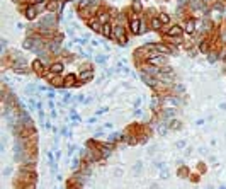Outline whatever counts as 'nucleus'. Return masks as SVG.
I'll return each instance as SVG.
<instances>
[{
    "label": "nucleus",
    "mask_w": 226,
    "mask_h": 189,
    "mask_svg": "<svg viewBox=\"0 0 226 189\" xmlns=\"http://www.w3.org/2000/svg\"><path fill=\"white\" fill-rule=\"evenodd\" d=\"M112 39H116L121 46L128 44V38H126V27L121 24H114V33H112Z\"/></svg>",
    "instance_id": "f257e3e1"
},
{
    "label": "nucleus",
    "mask_w": 226,
    "mask_h": 189,
    "mask_svg": "<svg viewBox=\"0 0 226 189\" xmlns=\"http://www.w3.org/2000/svg\"><path fill=\"white\" fill-rule=\"evenodd\" d=\"M21 9H24V15H26L29 21H34V19L38 17L39 7H38V5H34L32 2H31V4H27L26 7H21Z\"/></svg>",
    "instance_id": "f03ea898"
},
{
    "label": "nucleus",
    "mask_w": 226,
    "mask_h": 189,
    "mask_svg": "<svg viewBox=\"0 0 226 189\" xmlns=\"http://www.w3.org/2000/svg\"><path fill=\"white\" fill-rule=\"evenodd\" d=\"M184 34V27L179 26V24H174V26L167 27L165 29V36L167 38H179V36Z\"/></svg>",
    "instance_id": "7ed1b4c3"
},
{
    "label": "nucleus",
    "mask_w": 226,
    "mask_h": 189,
    "mask_svg": "<svg viewBox=\"0 0 226 189\" xmlns=\"http://www.w3.org/2000/svg\"><path fill=\"white\" fill-rule=\"evenodd\" d=\"M95 72L94 68H87V70H80V73H78V78H80L82 84H87V82H90L92 78H94Z\"/></svg>",
    "instance_id": "20e7f679"
},
{
    "label": "nucleus",
    "mask_w": 226,
    "mask_h": 189,
    "mask_svg": "<svg viewBox=\"0 0 226 189\" xmlns=\"http://www.w3.org/2000/svg\"><path fill=\"white\" fill-rule=\"evenodd\" d=\"M31 67H32V70H34L38 75H41V77H44V75L48 73V70H46V67H44V63L39 60V58L32 61V63H31Z\"/></svg>",
    "instance_id": "39448f33"
},
{
    "label": "nucleus",
    "mask_w": 226,
    "mask_h": 189,
    "mask_svg": "<svg viewBox=\"0 0 226 189\" xmlns=\"http://www.w3.org/2000/svg\"><path fill=\"white\" fill-rule=\"evenodd\" d=\"M165 61H167V58L163 55H155V56H151V58H148V61L146 63H150V65H153V67H158V68H162L163 65H165Z\"/></svg>",
    "instance_id": "423d86ee"
},
{
    "label": "nucleus",
    "mask_w": 226,
    "mask_h": 189,
    "mask_svg": "<svg viewBox=\"0 0 226 189\" xmlns=\"http://www.w3.org/2000/svg\"><path fill=\"white\" fill-rule=\"evenodd\" d=\"M87 24H89V27L92 31H95V33H102V22L99 21L97 17H89V19H87Z\"/></svg>",
    "instance_id": "0eeeda50"
},
{
    "label": "nucleus",
    "mask_w": 226,
    "mask_h": 189,
    "mask_svg": "<svg viewBox=\"0 0 226 189\" xmlns=\"http://www.w3.org/2000/svg\"><path fill=\"white\" fill-rule=\"evenodd\" d=\"M196 31H197L196 19H187V21H185V26H184V33L189 34V36H192V34H196Z\"/></svg>",
    "instance_id": "6e6552de"
},
{
    "label": "nucleus",
    "mask_w": 226,
    "mask_h": 189,
    "mask_svg": "<svg viewBox=\"0 0 226 189\" xmlns=\"http://www.w3.org/2000/svg\"><path fill=\"white\" fill-rule=\"evenodd\" d=\"M140 29H141V19L136 17V19H129V31L131 34H140Z\"/></svg>",
    "instance_id": "1a4fd4ad"
},
{
    "label": "nucleus",
    "mask_w": 226,
    "mask_h": 189,
    "mask_svg": "<svg viewBox=\"0 0 226 189\" xmlns=\"http://www.w3.org/2000/svg\"><path fill=\"white\" fill-rule=\"evenodd\" d=\"M187 7L191 12H196V14L202 12V0H189Z\"/></svg>",
    "instance_id": "9d476101"
},
{
    "label": "nucleus",
    "mask_w": 226,
    "mask_h": 189,
    "mask_svg": "<svg viewBox=\"0 0 226 189\" xmlns=\"http://www.w3.org/2000/svg\"><path fill=\"white\" fill-rule=\"evenodd\" d=\"M95 17L102 22V24H106V22H111L112 15L109 14V10H107V9H100V10L97 12V15H95Z\"/></svg>",
    "instance_id": "9b49d317"
},
{
    "label": "nucleus",
    "mask_w": 226,
    "mask_h": 189,
    "mask_svg": "<svg viewBox=\"0 0 226 189\" xmlns=\"http://www.w3.org/2000/svg\"><path fill=\"white\" fill-rule=\"evenodd\" d=\"M112 33H114V22H106L102 24V36L104 38H112Z\"/></svg>",
    "instance_id": "f8f14e48"
},
{
    "label": "nucleus",
    "mask_w": 226,
    "mask_h": 189,
    "mask_svg": "<svg viewBox=\"0 0 226 189\" xmlns=\"http://www.w3.org/2000/svg\"><path fill=\"white\" fill-rule=\"evenodd\" d=\"M63 63L61 61H53L51 65H49V72H53V73H56V75H60L61 72H63Z\"/></svg>",
    "instance_id": "ddd939ff"
},
{
    "label": "nucleus",
    "mask_w": 226,
    "mask_h": 189,
    "mask_svg": "<svg viewBox=\"0 0 226 189\" xmlns=\"http://www.w3.org/2000/svg\"><path fill=\"white\" fill-rule=\"evenodd\" d=\"M150 27L153 31H160L163 27V22L160 21V17H151L150 19Z\"/></svg>",
    "instance_id": "4468645a"
},
{
    "label": "nucleus",
    "mask_w": 226,
    "mask_h": 189,
    "mask_svg": "<svg viewBox=\"0 0 226 189\" xmlns=\"http://www.w3.org/2000/svg\"><path fill=\"white\" fill-rule=\"evenodd\" d=\"M209 41H206V39H202V41H199V44H197V50H199L202 55H209Z\"/></svg>",
    "instance_id": "2eb2a0df"
},
{
    "label": "nucleus",
    "mask_w": 226,
    "mask_h": 189,
    "mask_svg": "<svg viewBox=\"0 0 226 189\" xmlns=\"http://www.w3.org/2000/svg\"><path fill=\"white\" fill-rule=\"evenodd\" d=\"M75 78H77V75H73V73H68L66 77H65V85H75L77 82H75Z\"/></svg>",
    "instance_id": "dca6fc26"
},
{
    "label": "nucleus",
    "mask_w": 226,
    "mask_h": 189,
    "mask_svg": "<svg viewBox=\"0 0 226 189\" xmlns=\"http://www.w3.org/2000/svg\"><path fill=\"white\" fill-rule=\"evenodd\" d=\"M131 9L134 10L136 14H140L141 10H143V5H141V0H133V4H131Z\"/></svg>",
    "instance_id": "f3484780"
},
{
    "label": "nucleus",
    "mask_w": 226,
    "mask_h": 189,
    "mask_svg": "<svg viewBox=\"0 0 226 189\" xmlns=\"http://www.w3.org/2000/svg\"><path fill=\"white\" fill-rule=\"evenodd\" d=\"M218 60H219L218 53H216V51H209V56H207V61H209V63H216Z\"/></svg>",
    "instance_id": "a211bd4d"
},
{
    "label": "nucleus",
    "mask_w": 226,
    "mask_h": 189,
    "mask_svg": "<svg viewBox=\"0 0 226 189\" xmlns=\"http://www.w3.org/2000/svg\"><path fill=\"white\" fill-rule=\"evenodd\" d=\"M158 17H160V21L163 22V26H167V24H170V15H168V14L162 12L160 15H158Z\"/></svg>",
    "instance_id": "6ab92c4d"
},
{
    "label": "nucleus",
    "mask_w": 226,
    "mask_h": 189,
    "mask_svg": "<svg viewBox=\"0 0 226 189\" xmlns=\"http://www.w3.org/2000/svg\"><path fill=\"white\" fill-rule=\"evenodd\" d=\"M180 126H182V125H180L179 119H172L170 125H168V128H170V129H180Z\"/></svg>",
    "instance_id": "aec40b11"
},
{
    "label": "nucleus",
    "mask_w": 226,
    "mask_h": 189,
    "mask_svg": "<svg viewBox=\"0 0 226 189\" xmlns=\"http://www.w3.org/2000/svg\"><path fill=\"white\" fill-rule=\"evenodd\" d=\"M167 129H168V126H167V121H163V125L158 126V133H160V135H165Z\"/></svg>",
    "instance_id": "412c9836"
},
{
    "label": "nucleus",
    "mask_w": 226,
    "mask_h": 189,
    "mask_svg": "<svg viewBox=\"0 0 226 189\" xmlns=\"http://www.w3.org/2000/svg\"><path fill=\"white\" fill-rule=\"evenodd\" d=\"M21 189H36V182H26V184H21Z\"/></svg>",
    "instance_id": "4be33fe9"
},
{
    "label": "nucleus",
    "mask_w": 226,
    "mask_h": 189,
    "mask_svg": "<svg viewBox=\"0 0 226 189\" xmlns=\"http://www.w3.org/2000/svg\"><path fill=\"white\" fill-rule=\"evenodd\" d=\"M146 31H148V24H146V22L141 19V29H140V34H145Z\"/></svg>",
    "instance_id": "5701e85b"
},
{
    "label": "nucleus",
    "mask_w": 226,
    "mask_h": 189,
    "mask_svg": "<svg viewBox=\"0 0 226 189\" xmlns=\"http://www.w3.org/2000/svg\"><path fill=\"white\" fill-rule=\"evenodd\" d=\"M32 4L38 5V7H43V5L48 4V0H32Z\"/></svg>",
    "instance_id": "b1692460"
},
{
    "label": "nucleus",
    "mask_w": 226,
    "mask_h": 189,
    "mask_svg": "<svg viewBox=\"0 0 226 189\" xmlns=\"http://www.w3.org/2000/svg\"><path fill=\"white\" fill-rule=\"evenodd\" d=\"M219 39H221L223 43H226V27L221 29V34H219Z\"/></svg>",
    "instance_id": "393cba45"
},
{
    "label": "nucleus",
    "mask_w": 226,
    "mask_h": 189,
    "mask_svg": "<svg viewBox=\"0 0 226 189\" xmlns=\"http://www.w3.org/2000/svg\"><path fill=\"white\" fill-rule=\"evenodd\" d=\"M106 60H107V56H95V61H97V63H104Z\"/></svg>",
    "instance_id": "a878e982"
},
{
    "label": "nucleus",
    "mask_w": 226,
    "mask_h": 189,
    "mask_svg": "<svg viewBox=\"0 0 226 189\" xmlns=\"http://www.w3.org/2000/svg\"><path fill=\"white\" fill-rule=\"evenodd\" d=\"M63 101H65V102H70V101H72V94H65Z\"/></svg>",
    "instance_id": "bb28decb"
},
{
    "label": "nucleus",
    "mask_w": 226,
    "mask_h": 189,
    "mask_svg": "<svg viewBox=\"0 0 226 189\" xmlns=\"http://www.w3.org/2000/svg\"><path fill=\"white\" fill-rule=\"evenodd\" d=\"M109 111V108H102V109H99L97 111V114H104V112H107Z\"/></svg>",
    "instance_id": "cd10ccee"
},
{
    "label": "nucleus",
    "mask_w": 226,
    "mask_h": 189,
    "mask_svg": "<svg viewBox=\"0 0 226 189\" xmlns=\"http://www.w3.org/2000/svg\"><path fill=\"white\" fill-rule=\"evenodd\" d=\"M179 174H180V176H185V174H187V169H185V167H182V169L179 170Z\"/></svg>",
    "instance_id": "c85d7f7f"
},
{
    "label": "nucleus",
    "mask_w": 226,
    "mask_h": 189,
    "mask_svg": "<svg viewBox=\"0 0 226 189\" xmlns=\"http://www.w3.org/2000/svg\"><path fill=\"white\" fill-rule=\"evenodd\" d=\"M10 172H12V169H10V167H9V169H5V172H4V174H5V176H9Z\"/></svg>",
    "instance_id": "c756f323"
},
{
    "label": "nucleus",
    "mask_w": 226,
    "mask_h": 189,
    "mask_svg": "<svg viewBox=\"0 0 226 189\" xmlns=\"http://www.w3.org/2000/svg\"><path fill=\"white\" fill-rule=\"evenodd\" d=\"M221 109H224V111H226V102H224V104H221Z\"/></svg>",
    "instance_id": "7c9ffc66"
},
{
    "label": "nucleus",
    "mask_w": 226,
    "mask_h": 189,
    "mask_svg": "<svg viewBox=\"0 0 226 189\" xmlns=\"http://www.w3.org/2000/svg\"><path fill=\"white\" fill-rule=\"evenodd\" d=\"M58 2H66V0H58Z\"/></svg>",
    "instance_id": "2f4dec72"
},
{
    "label": "nucleus",
    "mask_w": 226,
    "mask_h": 189,
    "mask_svg": "<svg viewBox=\"0 0 226 189\" xmlns=\"http://www.w3.org/2000/svg\"><path fill=\"white\" fill-rule=\"evenodd\" d=\"M66 2H70V0H66Z\"/></svg>",
    "instance_id": "473e14b6"
}]
</instances>
